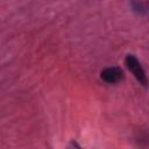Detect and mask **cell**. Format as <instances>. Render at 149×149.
<instances>
[{
  "instance_id": "6da1fadb",
  "label": "cell",
  "mask_w": 149,
  "mask_h": 149,
  "mask_svg": "<svg viewBox=\"0 0 149 149\" xmlns=\"http://www.w3.org/2000/svg\"><path fill=\"white\" fill-rule=\"evenodd\" d=\"M125 63L128 68V70L134 74V77L136 78V80L143 85V86H147L148 84V78H147V74H146V71L144 69L142 68L141 63L139 62V59L134 56V55H127L126 58H125Z\"/></svg>"
},
{
  "instance_id": "7a4b0ae2",
  "label": "cell",
  "mask_w": 149,
  "mask_h": 149,
  "mask_svg": "<svg viewBox=\"0 0 149 149\" xmlns=\"http://www.w3.org/2000/svg\"><path fill=\"white\" fill-rule=\"evenodd\" d=\"M100 78L107 84H118L123 78V72L118 66H109L100 72Z\"/></svg>"
},
{
  "instance_id": "3957f363",
  "label": "cell",
  "mask_w": 149,
  "mask_h": 149,
  "mask_svg": "<svg viewBox=\"0 0 149 149\" xmlns=\"http://www.w3.org/2000/svg\"><path fill=\"white\" fill-rule=\"evenodd\" d=\"M133 12L141 16H149V0H129Z\"/></svg>"
}]
</instances>
